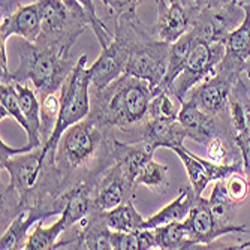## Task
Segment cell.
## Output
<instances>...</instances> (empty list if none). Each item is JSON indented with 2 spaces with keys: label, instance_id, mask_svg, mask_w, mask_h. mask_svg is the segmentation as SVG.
Instances as JSON below:
<instances>
[{
  "label": "cell",
  "instance_id": "6da1fadb",
  "mask_svg": "<svg viewBox=\"0 0 250 250\" xmlns=\"http://www.w3.org/2000/svg\"><path fill=\"white\" fill-rule=\"evenodd\" d=\"M153 88L144 80L122 75L104 88L90 93V114L87 116L101 129L119 127L127 130L148 119Z\"/></svg>",
  "mask_w": 250,
  "mask_h": 250
},
{
  "label": "cell",
  "instance_id": "7a4b0ae2",
  "mask_svg": "<svg viewBox=\"0 0 250 250\" xmlns=\"http://www.w3.org/2000/svg\"><path fill=\"white\" fill-rule=\"evenodd\" d=\"M15 51L18 54L20 64L14 72H11L9 83L22 84L32 81L39 92V99L60 90L64 80L77 64L71 56H62L53 48L41 47L24 38L17 39Z\"/></svg>",
  "mask_w": 250,
  "mask_h": 250
},
{
  "label": "cell",
  "instance_id": "3957f363",
  "mask_svg": "<svg viewBox=\"0 0 250 250\" xmlns=\"http://www.w3.org/2000/svg\"><path fill=\"white\" fill-rule=\"evenodd\" d=\"M85 62L87 56L83 54L60 88L59 117L48 143L42 146V153L47 157L45 161L56 162V150L62 135L72 125L84 120L90 114V105H92L90 104V84L92 81H90Z\"/></svg>",
  "mask_w": 250,
  "mask_h": 250
},
{
  "label": "cell",
  "instance_id": "277c9868",
  "mask_svg": "<svg viewBox=\"0 0 250 250\" xmlns=\"http://www.w3.org/2000/svg\"><path fill=\"white\" fill-rule=\"evenodd\" d=\"M169 48L171 43L157 39L153 30H148L136 15L132 26V50L125 74L147 81L154 90L167 75Z\"/></svg>",
  "mask_w": 250,
  "mask_h": 250
},
{
  "label": "cell",
  "instance_id": "5b68a950",
  "mask_svg": "<svg viewBox=\"0 0 250 250\" xmlns=\"http://www.w3.org/2000/svg\"><path fill=\"white\" fill-rule=\"evenodd\" d=\"M41 15L42 30L35 43L69 57L77 39L90 27L88 22L75 15L62 0H41Z\"/></svg>",
  "mask_w": 250,
  "mask_h": 250
},
{
  "label": "cell",
  "instance_id": "8992f818",
  "mask_svg": "<svg viewBox=\"0 0 250 250\" xmlns=\"http://www.w3.org/2000/svg\"><path fill=\"white\" fill-rule=\"evenodd\" d=\"M136 12H126L117 17L116 32L101 56L88 67V75L95 88H104L126 72L132 50V26Z\"/></svg>",
  "mask_w": 250,
  "mask_h": 250
},
{
  "label": "cell",
  "instance_id": "52a82bcc",
  "mask_svg": "<svg viewBox=\"0 0 250 250\" xmlns=\"http://www.w3.org/2000/svg\"><path fill=\"white\" fill-rule=\"evenodd\" d=\"M102 130L104 129L85 117L62 135L56 150V167L62 178L63 174L85 167L96 156L104 141Z\"/></svg>",
  "mask_w": 250,
  "mask_h": 250
},
{
  "label": "cell",
  "instance_id": "ba28073f",
  "mask_svg": "<svg viewBox=\"0 0 250 250\" xmlns=\"http://www.w3.org/2000/svg\"><path fill=\"white\" fill-rule=\"evenodd\" d=\"M225 53H226L225 43L208 42L195 36L183 71H181V74L174 83V92L178 95L181 101L186 99L189 92L196 84L208 80L217 72V67L223 60Z\"/></svg>",
  "mask_w": 250,
  "mask_h": 250
},
{
  "label": "cell",
  "instance_id": "9c48e42d",
  "mask_svg": "<svg viewBox=\"0 0 250 250\" xmlns=\"http://www.w3.org/2000/svg\"><path fill=\"white\" fill-rule=\"evenodd\" d=\"M45 157L42 153V146L22 154H15L2 162V169H6L9 174V185L6 190L20 196L22 207L30 206V195L33 193L39 175L42 174Z\"/></svg>",
  "mask_w": 250,
  "mask_h": 250
},
{
  "label": "cell",
  "instance_id": "30bf717a",
  "mask_svg": "<svg viewBox=\"0 0 250 250\" xmlns=\"http://www.w3.org/2000/svg\"><path fill=\"white\" fill-rule=\"evenodd\" d=\"M157 20L151 29L154 36L168 43L189 32L199 14L195 0H156Z\"/></svg>",
  "mask_w": 250,
  "mask_h": 250
},
{
  "label": "cell",
  "instance_id": "8fae6325",
  "mask_svg": "<svg viewBox=\"0 0 250 250\" xmlns=\"http://www.w3.org/2000/svg\"><path fill=\"white\" fill-rule=\"evenodd\" d=\"M244 15L246 9L238 2L214 9H202L190 30L204 41L223 43L228 35L243 22Z\"/></svg>",
  "mask_w": 250,
  "mask_h": 250
},
{
  "label": "cell",
  "instance_id": "7c38bea8",
  "mask_svg": "<svg viewBox=\"0 0 250 250\" xmlns=\"http://www.w3.org/2000/svg\"><path fill=\"white\" fill-rule=\"evenodd\" d=\"M178 122L188 130V138L204 147L216 136H232L235 138L231 122L204 112L192 99L183 102L178 114Z\"/></svg>",
  "mask_w": 250,
  "mask_h": 250
},
{
  "label": "cell",
  "instance_id": "4fadbf2b",
  "mask_svg": "<svg viewBox=\"0 0 250 250\" xmlns=\"http://www.w3.org/2000/svg\"><path fill=\"white\" fill-rule=\"evenodd\" d=\"M171 150L180 157V161L183 162L188 177H189V183L196 196H202V192L206 190V188L211 181L223 180L228 175H231L232 172L243 171V164L222 165V164H216L210 161V159L207 161V159H202L199 156L192 154L185 147V144L175 146Z\"/></svg>",
  "mask_w": 250,
  "mask_h": 250
},
{
  "label": "cell",
  "instance_id": "5bb4252c",
  "mask_svg": "<svg viewBox=\"0 0 250 250\" xmlns=\"http://www.w3.org/2000/svg\"><path fill=\"white\" fill-rule=\"evenodd\" d=\"M186 222L189 225L193 240L198 247L207 246L208 249H211L213 243L226 234H237V232H249L250 234V229H247L246 226L234 225V226H229V228H223V226H220L214 220L208 199H204L202 196L195 198L193 207H192L189 216L186 217Z\"/></svg>",
  "mask_w": 250,
  "mask_h": 250
},
{
  "label": "cell",
  "instance_id": "9a60e30c",
  "mask_svg": "<svg viewBox=\"0 0 250 250\" xmlns=\"http://www.w3.org/2000/svg\"><path fill=\"white\" fill-rule=\"evenodd\" d=\"M135 185L129 181L119 167L109 168V171L99 180L93 193V210L109 211L135 198Z\"/></svg>",
  "mask_w": 250,
  "mask_h": 250
},
{
  "label": "cell",
  "instance_id": "2e32d148",
  "mask_svg": "<svg viewBox=\"0 0 250 250\" xmlns=\"http://www.w3.org/2000/svg\"><path fill=\"white\" fill-rule=\"evenodd\" d=\"M42 30L41 0L18 8L9 17L2 18L0 26V47H6L11 36L24 38L29 42H36Z\"/></svg>",
  "mask_w": 250,
  "mask_h": 250
},
{
  "label": "cell",
  "instance_id": "e0dca14e",
  "mask_svg": "<svg viewBox=\"0 0 250 250\" xmlns=\"http://www.w3.org/2000/svg\"><path fill=\"white\" fill-rule=\"evenodd\" d=\"M95 188V181H84L57 198V207L66 223V229L72 228L93 211Z\"/></svg>",
  "mask_w": 250,
  "mask_h": 250
},
{
  "label": "cell",
  "instance_id": "ac0fdd59",
  "mask_svg": "<svg viewBox=\"0 0 250 250\" xmlns=\"http://www.w3.org/2000/svg\"><path fill=\"white\" fill-rule=\"evenodd\" d=\"M153 154L154 148L141 140H138V143H120L119 140L112 138L111 159L133 185L136 175L148 161H151Z\"/></svg>",
  "mask_w": 250,
  "mask_h": 250
},
{
  "label": "cell",
  "instance_id": "d6986e66",
  "mask_svg": "<svg viewBox=\"0 0 250 250\" xmlns=\"http://www.w3.org/2000/svg\"><path fill=\"white\" fill-rule=\"evenodd\" d=\"M140 140L147 143L154 150L157 147L172 148L175 146H183L188 140V130L178 120H154L147 119L141 127Z\"/></svg>",
  "mask_w": 250,
  "mask_h": 250
},
{
  "label": "cell",
  "instance_id": "ffe728a7",
  "mask_svg": "<svg viewBox=\"0 0 250 250\" xmlns=\"http://www.w3.org/2000/svg\"><path fill=\"white\" fill-rule=\"evenodd\" d=\"M48 214L39 207H27L22 210L20 214H17L12 222H9V226L6 231L2 234L0 240V249L2 250H21L26 249V244L29 241V229L32 225L41 220H45Z\"/></svg>",
  "mask_w": 250,
  "mask_h": 250
},
{
  "label": "cell",
  "instance_id": "44dd1931",
  "mask_svg": "<svg viewBox=\"0 0 250 250\" xmlns=\"http://www.w3.org/2000/svg\"><path fill=\"white\" fill-rule=\"evenodd\" d=\"M195 198H196V195H195L192 186L181 188L180 195L171 204H168V206L164 207L161 211H157L154 216L144 220L143 229H156L159 226H165V225H169L174 222L185 220L193 207Z\"/></svg>",
  "mask_w": 250,
  "mask_h": 250
},
{
  "label": "cell",
  "instance_id": "7402d4cb",
  "mask_svg": "<svg viewBox=\"0 0 250 250\" xmlns=\"http://www.w3.org/2000/svg\"><path fill=\"white\" fill-rule=\"evenodd\" d=\"M18 95V102L21 106L22 114H24L27 123H29V132L27 138L29 144H32L35 148L42 146V122H41V104L35 95L33 90H30L27 85L21 83H14Z\"/></svg>",
  "mask_w": 250,
  "mask_h": 250
},
{
  "label": "cell",
  "instance_id": "603a6c76",
  "mask_svg": "<svg viewBox=\"0 0 250 250\" xmlns=\"http://www.w3.org/2000/svg\"><path fill=\"white\" fill-rule=\"evenodd\" d=\"M159 249L162 250H189L198 249L189 225L185 220L174 222L165 226H159L154 229Z\"/></svg>",
  "mask_w": 250,
  "mask_h": 250
},
{
  "label": "cell",
  "instance_id": "cb8c5ba5",
  "mask_svg": "<svg viewBox=\"0 0 250 250\" xmlns=\"http://www.w3.org/2000/svg\"><path fill=\"white\" fill-rule=\"evenodd\" d=\"M246 15L241 24L232 30L225 39L226 53L225 57L231 59L237 64L244 66L250 57V8H244Z\"/></svg>",
  "mask_w": 250,
  "mask_h": 250
},
{
  "label": "cell",
  "instance_id": "d4e9b609",
  "mask_svg": "<svg viewBox=\"0 0 250 250\" xmlns=\"http://www.w3.org/2000/svg\"><path fill=\"white\" fill-rule=\"evenodd\" d=\"M183 102L185 101L178 98L174 88H154L148 109V119L175 122L178 120Z\"/></svg>",
  "mask_w": 250,
  "mask_h": 250
},
{
  "label": "cell",
  "instance_id": "484cf974",
  "mask_svg": "<svg viewBox=\"0 0 250 250\" xmlns=\"http://www.w3.org/2000/svg\"><path fill=\"white\" fill-rule=\"evenodd\" d=\"M42 222L43 220L39 222L36 229L30 234L29 241L26 244V250H50V249H59V247H64V246L72 244V240L57 241L59 237L64 231H67L66 223H64L62 216L56 223H53L50 226V228H45V226L42 225Z\"/></svg>",
  "mask_w": 250,
  "mask_h": 250
},
{
  "label": "cell",
  "instance_id": "4316f807",
  "mask_svg": "<svg viewBox=\"0 0 250 250\" xmlns=\"http://www.w3.org/2000/svg\"><path fill=\"white\" fill-rule=\"evenodd\" d=\"M104 219L112 231L119 232H135L143 229V223L146 220L135 210L132 201H127L109 211H104Z\"/></svg>",
  "mask_w": 250,
  "mask_h": 250
},
{
  "label": "cell",
  "instance_id": "83f0119b",
  "mask_svg": "<svg viewBox=\"0 0 250 250\" xmlns=\"http://www.w3.org/2000/svg\"><path fill=\"white\" fill-rule=\"evenodd\" d=\"M208 204H210L211 213L214 216V220L220 226H223V228H229V226L235 225L232 220H234V211H235L237 206L226 196L220 180L216 181V185L211 190V195L208 198Z\"/></svg>",
  "mask_w": 250,
  "mask_h": 250
},
{
  "label": "cell",
  "instance_id": "f1b7e54d",
  "mask_svg": "<svg viewBox=\"0 0 250 250\" xmlns=\"http://www.w3.org/2000/svg\"><path fill=\"white\" fill-rule=\"evenodd\" d=\"M135 186H146L150 190L156 193H164L168 186H169V180H168V168L162 164L154 162L153 159L148 161L141 171L138 172L135 178Z\"/></svg>",
  "mask_w": 250,
  "mask_h": 250
},
{
  "label": "cell",
  "instance_id": "f546056e",
  "mask_svg": "<svg viewBox=\"0 0 250 250\" xmlns=\"http://www.w3.org/2000/svg\"><path fill=\"white\" fill-rule=\"evenodd\" d=\"M0 92H2V104H0V116H2V120L6 117H12L27 133L29 132V123H27L24 114H22V111H21L15 84L14 83H2Z\"/></svg>",
  "mask_w": 250,
  "mask_h": 250
},
{
  "label": "cell",
  "instance_id": "4dcf8cb0",
  "mask_svg": "<svg viewBox=\"0 0 250 250\" xmlns=\"http://www.w3.org/2000/svg\"><path fill=\"white\" fill-rule=\"evenodd\" d=\"M39 101H41V122H42L41 136H42V146H45L50 140L59 117L60 98H57L56 93H51Z\"/></svg>",
  "mask_w": 250,
  "mask_h": 250
},
{
  "label": "cell",
  "instance_id": "1f68e13d",
  "mask_svg": "<svg viewBox=\"0 0 250 250\" xmlns=\"http://www.w3.org/2000/svg\"><path fill=\"white\" fill-rule=\"evenodd\" d=\"M220 181H222V186H223L226 196H228L237 207L246 202L249 192H250V183L243 171L232 172L231 175H228Z\"/></svg>",
  "mask_w": 250,
  "mask_h": 250
},
{
  "label": "cell",
  "instance_id": "d6a6232c",
  "mask_svg": "<svg viewBox=\"0 0 250 250\" xmlns=\"http://www.w3.org/2000/svg\"><path fill=\"white\" fill-rule=\"evenodd\" d=\"M102 2L108 6L111 14L119 17L126 12H136V6L141 0H102Z\"/></svg>",
  "mask_w": 250,
  "mask_h": 250
},
{
  "label": "cell",
  "instance_id": "836d02e7",
  "mask_svg": "<svg viewBox=\"0 0 250 250\" xmlns=\"http://www.w3.org/2000/svg\"><path fill=\"white\" fill-rule=\"evenodd\" d=\"M35 2H39V0H2V2H0V6H2L0 15H2V18H6L12 12H15L18 8L29 5V3H35Z\"/></svg>",
  "mask_w": 250,
  "mask_h": 250
},
{
  "label": "cell",
  "instance_id": "e575fe53",
  "mask_svg": "<svg viewBox=\"0 0 250 250\" xmlns=\"http://www.w3.org/2000/svg\"><path fill=\"white\" fill-rule=\"evenodd\" d=\"M62 2L69 8L75 15H78L80 18H83L84 21L88 22V26H92V18H90L88 12L84 9V6L80 3V0H62Z\"/></svg>",
  "mask_w": 250,
  "mask_h": 250
},
{
  "label": "cell",
  "instance_id": "d590c367",
  "mask_svg": "<svg viewBox=\"0 0 250 250\" xmlns=\"http://www.w3.org/2000/svg\"><path fill=\"white\" fill-rule=\"evenodd\" d=\"M234 2H237V0H195V3L199 8V11L220 8V6L229 5V3H234Z\"/></svg>",
  "mask_w": 250,
  "mask_h": 250
},
{
  "label": "cell",
  "instance_id": "8d00e7d4",
  "mask_svg": "<svg viewBox=\"0 0 250 250\" xmlns=\"http://www.w3.org/2000/svg\"><path fill=\"white\" fill-rule=\"evenodd\" d=\"M241 150V162H243V172L247 177L250 183V144L240 146Z\"/></svg>",
  "mask_w": 250,
  "mask_h": 250
},
{
  "label": "cell",
  "instance_id": "74e56055",
  "mask_svg": "<svg viewBox=\"0 0 250 250\" xmlns=\"http://www.w3.org/2000/svg\"><path fill=\"white\" fill-rule=\"evenodd\" d=\"M244 72H246L247 78L250 80V57L247 59V62H246V64H244Z\"/></svg>",
  "mask_w": 250,
  "mask_h": 250
},
{
  "label": "cell",
  "instance_id": "f35d334b",
  "mask_svg": "<svg viewBox=\"0 0 250 250\" xmlns=\"http://www.w3.org/2000/svg\"><path fill=\"white\" fill-rule=\"evenodd\" d=\"M238 5H241L243 8H250V0H237Z\"/></svg>",
  "mask_w": 250,
  "mask_h": 250
},
{
  "label": "cell",
  "instance_id": "ab89813d",
  "mask_svg": "<svg viewBox=\"0 0 250 250\" xmlns=\"http://www.w3.org/2000/svg\"><path fill=\"white\" fill-rule=\"evenodd\" d=\"M249 246H250V241H246V243H241V244L235 246L234 249H246V247H249Z\"/></svg>",
  "mask_w": 250,
  "mask_h": 250
}]
</instances>
